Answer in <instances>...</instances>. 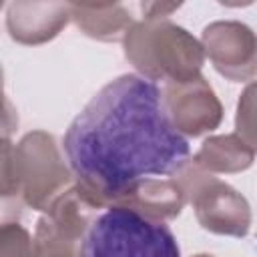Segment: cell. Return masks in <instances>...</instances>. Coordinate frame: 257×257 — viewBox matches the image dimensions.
Segmentation results:
<instances>
[{
	"instance_id": "1",
	"label": "cell",
	"mask_w": 257,
	"mask_h": 257,
	"mask_svg": "<svg viewBox=\"0 0 257 257\" xmlns=\"http://www.w3.org/2000/svg\"><path fill=\"white\" fill-rule=\"evenodd\" d=\"M62 147L74 185L96 209H108L141 179L175 177L191 159L163 90L141 74L106 82L72 118Z\"/></svg>"
},
{
	"instance_id": "2",
	"label": "cell",
	"mask_w": 257,
	"mask_h": 257,
	"mask_svg": "<svg viewBox=\"0 0 257 257\" xmlns=\"http://www.w3.org/2000/svg\"><path fill=\"white\" fill-rule=\"evenodd\" d=\"M74 185L56 139L46 131H30L16 145L2 139V195H20L34 211H48L56 197Z\"/></svg>"
},
{
	"instance_id": "3",
	"label": "cell",
	"mask_w": 257,
	"mask_h": 257,
	"mask_svg": "<svg viewBox=\"0 0 257 257\" xmlns=\"http://www.w3.org/2000/svg\"><path fill=\"white\" fill-rule=\"evenodd\" d=\"M124 56L135 70L157 82H187L201 76L205 48L189 30L169 18L137 20L122 40Z\"/></svg>"
},
{
	"instance_id": "4",
	"label": "cell",
	"mask_w": 257,
	"mask_h": 257,
	"mask_svg": "<svg viewBox=\"0 0 257 257\" xmlns=\"http://www.w3.org/2000/svg\"><path fill=\"white\" fill-rule=\"evenodd\" d=\"M78 257H181V247L165 221L110 205L84 233Z\"/></svg>"
},
{
	"instance_id": "5",
	"label": "cell",
	"mask_w": 257,
	"mask_h": 257,
	"mask_svg": "<svg viewBox=\"0 0 257 257\" xmlns=\"http://www.w3.org/2000/svg\"><path fill=\"white\" fill-rule=\"evenodd\" d=\"M173 179L183 187L187 203L193 205L195 217L205 231L237 239L249 233L251 207L237 189L201 169L193 159Z\"/></svg>"
},
{
	"instance_id": "6",
	"label": "cell",
	"mask_w": 257,
	"mask_h": 257,
	"mask_svg": "<svg viewBox=\"0 0 257 257\" xmlns=\"http://www.w3.org/2000/svg\"><path fill=\"white\" fill-rule=\"evenodd\" d=\"M201 44L213 68L231 82L257 74V34L239 20H217L203 28Z\"/></svg>"
},
{
	"instance_id": "7",
	"label": "cell",
	"mask_w": 257,
	"mask_h": 257,
	"mask_svg": "<svg viewBox=\"0 0 257 257\" xmlns=\"http://www.w3.org/2000/svg\"><path fill=\"white\" fill-rule=\"evenodd\" d=\"M163 104L183 137H201L223 120V104L203 74L187 82H167Z\"/></svg>"
},
{
	"instance_id": "8",
	"label": "cell",
	"mask_w": 257,
	"mask_h": 257,
	"mask_svg": "<svg viewBox=\"0 0 257 257\" xmlns=\"http://www.w3.org/2000/svg\"><path fill=\"white\" fill-rule=\"evenodd\" d=\"M70 20V4L64 2H12L6 12L10 38L26 46L56 38Z\"/></svg>"
},
{
	"instance_id": "9",
	"label": "cell",
	"mask_w": 257,
	"mask_h": 257,
	"mask_svg": "<svg viewBox=\"0 0 257 257\" xmlns=\"http://www.w3.org/2000/svg\"><path fill=\"white\" fill-rule=\"evenodd\" d=\"M112 205L128 207L157 221H169L181 215L187 195L173 177H147L128 187Z\"/></svg>"
},
{
	"instance_id": "10",
	"label": "cell",
	"mask_w": 257,
	"mask_h": 257,
	"mask_svg": "<svg viewBox=\"0 0 257 257\" xmlns=\"http://www.w3.org/2000/svg\"><path fill=\"white\" fill-rule=\"evenodd\" d=\"M72 22L82 34L100 42H122L128 28L135 24L128 8L112 4H70Z\"/></svg>"
},
{
	"instance_id": "11",
	"label": "cell",
	"mask_w": 257,
	"mask_h": 257,
	"mask_svg": "<svg viewBox=\"0 0 257 257\" xmlns=\"http://www.w3.org/2000/svg\"><path fill=\"white\" fill-rule=\"evenodd\" d=\"M98 209L80 193L76 185L66 189L54 203L44 211V219L52 225V229L72 243H82L84 233L96 219Z\"/></svg>"
},
{
	"instance_id": "12",
	"label": "cell",
	"mask_w": 257,
	"mask_h": 257,
	"mask_svg": "<svg viewBox=\"0 0 257 257\" xmlns=\"http://www.w3.org/2000/svg\"><path fill=\"white\" fill-rule=\"evenodd\" d=\"M255 151L237 135H215L203 141L193 161L207 173H241L253 165Z\"/></svg>"
},
{
	"instance_id": "13",
	"label": "cell",
	"mask_w": 257,
	"mask_h": 257,
	"mask_svg": "<svg viewBox=\"0 0 257 257\" xmlns=\"http://www.w3.org/2000/svg\"><path fill=\"white\" fill-rule=\"evenodd\" d=\"M235 133L257 153V80L249 82L239 94Z\"/></svg>"
},
{
	"instance_id": "14",
	"label": "cell",
	"mask_w": 257,
	"mask_h": 257,
	"mask_svg": "<svg viewBox=\"0 0 257 257\" xmlns=\"http://www.w3.org/2000/svg\"><path fill=\"white\" fill-rule=\"evenodd\" d=\"M0 257H34V237L20 223H4L0 229Z\"/></svg>"
},
{
	"instance_id": "15",
	"label": "cell",
	"mask_w": 257,
	"mask_h": 257,
	"mask_svg": "<svg viewBox=\"0 0 257 257\" xmlns=\"http://www.w3.org/2000/svg\"><path fill=\"white\" fill-rule=\"evenodd\" d=\"M179 8H181L179 2H145V4H141L143 18H169V14Z\"/></svg>"
},
{
	"instance_id": "16",
	"label": "cell",
	"mask_w": 257,
	"mask_h": 257,
	"mask_svg": "<svg viewBox=\"0 0 257 257\" xmlns=\"http://www.w3.org/2000/svg\"><path fill=\"white\" fill-rule=\"evenodd\" d=\"M193 257H215V255H211V253H197V255H193Z\"/></svg>"
}]
</instances>
